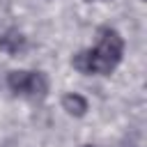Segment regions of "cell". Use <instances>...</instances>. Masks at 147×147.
Here are the masks:
<instances>
[{"mask_svg": "<svg viewBox=\"0 0 147 147\" xmlns=\"http://www.w3.org/2000/svg\"><path fill=\"white\" fill-rule=\"evenodd\" d=\"M99 55H103L106 60H110L113 64H117L124 55V39L119 37L117 30H110V28H101L99 30V44L94 48Z\"/></svg>", "mask_w": 147, "mask_h": 147, "instance_id": "6da1fadb", "label": "cell"}, {"mask_svg": "<svg viewBox=\"0 0 147 147\" xmlns=\"http://www.w3.org/2000/svg\"><path fill=\"white\" fill-rule=\"evenodd\" d=\"M25 37H23V32H18V30H7V32H2L0 34V48L5 51V53H9V55H18L23 48H25Z\"/></svg>", "mask_w": 147, "mask_h": 147, "instance_id": "7a4b0ae2", "label": "cell"}, {"mask_svg": "<svg viewBox=\"0 0 147 147\" xmlns=\"http://www.w3.org/2000/svg\"><path fill=\"white\" fill-rule=\"evenodd\" d=\"M25 94H32V96H37V99H44V96L48 94V78H46L44 71H30Z\"/></svg>", "mask_w": 147, "mask_h": 147, "instance_id": "3957f363", "label": "cell"}, {"mask_svg": "<svg viewBox=\"0 0 147 147\" xmlns=\"http://www.w3.org/2000/svg\"><path fill=\"white\" fill-rule=\"evenodd\" d=\"M62 108L69 113V115H74V117H83L85 113H87V101L80 96V94H64L62 96Z\"/></svg>", "mask_w": 147, "mask_h": 147, "instance_id": "277c9868", "label": "cell"}, {"mask_svg": "<svg viewBox=\"0 0 147 147\" xmlns=\"http://www.w3.org/2000/svg\"><path fill=\"white\" fill-rule=\"evenodd\" d=\"M28 78H30V71H23V69H18V71H9V76H7V85H9V90L11 92H21V94H25V90H28Z\"/></svg>", "mask_w": 147, "mask_h": 147, "instance_id": "5b68a950", "label": "cell"}, {"mask_svg": "<svg viewBox=\"0 0 147 147\" xmlns=\"http://www.w3.org/2000/svg\"><path fill=\"white\" fill-rule=\"evenodd\" d=\"M83 147H96V145H83Z\"/></svg>", "mask_w": 147, "mask_h": 147, "instance_id": "8992f818", "label": "cell"}, {"mask_svg": "<svg viewBox=\"0 0 147 147\" xmlns=\"http://www.w3.org/2000/svg\"><path fill=\"white\" fill-rule=\"evenodd\" d=\"M87 2H92V0H87Z\"/></svg>", "mask_w": 147, "mask_h": 147, "instance_id": "52a82bcc", "label": "cell"}]
</instances>
